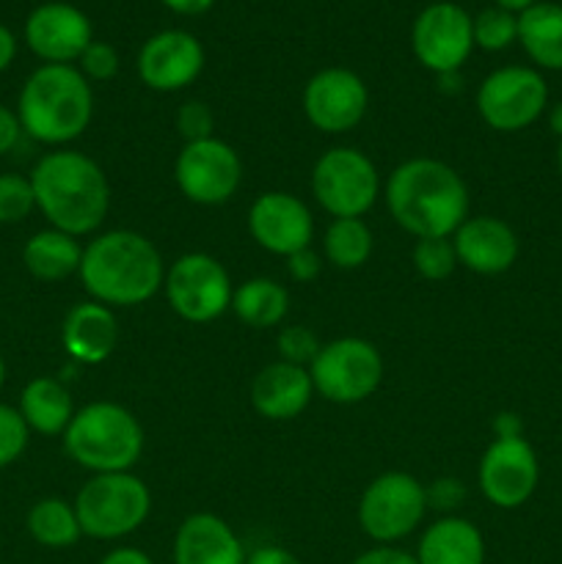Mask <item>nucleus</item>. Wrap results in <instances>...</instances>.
Segmentation results:
<instances>
[{"mask_svg":"<svg viewBox=\"0 0 562 564\" xmlns=\"http://www.w3.org/2000/svg\"><path fill=\"white\" fill-rule=\"evenodd\" d=\"M419 564H485V540L472 521L446 516L424 529L417 549Z\"/></svg>","mask_w":562,"mask_h":564,"instance_id":"obj_23","label":"nucleus"},{"mask_svg":"<svg viewBox=\"0 0 562 564\" xmlns=\"http://www.w3.org/2000/svg\"><path fill=\"white\" fill-rule=\"evenodd\" d=\"M36 209L50 229L72 237L94 235L110 209V185L97 160L75 149L47 152L31 171Z\"/></svg>","mask_w":562,"mask_h":564,"instance_id":"obj_2","label":"nucleus"},{"mask_svg":"<svg viewBox=\"0 0 562 564\" xmlns=\"http://www.w3.org/2000/svg\"><path fill=\"white\" fill-rule=\"evenodd\" d=\"M17 58V39L6 25H0V72L9 69Z\"/></svg>","mask_w":562,"mask_h":564,"instance_id":"obj_44","label":"nucleus"},{"mask_svg":"<svg viewBox=\"0 0 562 564\" xmlns=\"http://www.w3.org/2000/svg\"><path fill=\"white\" fill-rule=\"evenodd\" d=\"M17 411L25 419L28 430L39 435H64L75 416V402L69 389L55 378H36L22 389Z\"/></svg>","mask_w":562,"mask_h":564,"instance_id":"obj_25","label":"nucleus"},{"mask_svg":"<svg viewBox=\"0 0 562 564\" xmlns=\"http://www.w3.org/2000/svg\"><path fill=\"white\" fill-rule=\"evenodd\" d=\"M518 44L538 69L562 72V6L538 0L518 14Z\"/></svg>","mask_w":562,"mask_h":564,"instance_id":"obj_24","label":"nucleus"},{"mask_svg":"<svg viewBox=\"0 0 562 564\" xmlns=\"http://www.w3.org/2000/svg\"><path fill=\"white\" fill-rule=\"evenodd\" d=\"M411 50L433 75L461 72L474 50L472 14L452 0L424 6L411 28Z\"/></svg>","mask_w":562,"mask_h":564,"instance_id":"obj_12","label":"nucleus"},{"mask_svg":"<svg viewBox=\"0 0 562 564\" xmlns=\"http://www.w3.org/2000/svg\"><path fill=\"white\" fill-rule=\"evenodd\" d=\"M165 9L176 11V14H204L215 6V0H160Z\"/></svg>","mask_w":562,"mask_h":564,"instance_id":"obj_43","label":"nucleus"},{"mask_svg":"<svg viewBox=\"0 0 562 564\" xmlns=\"http://www.w3.org/2000/svg\"><path fill=\"white\" fill-rule=\"evenodd\" d=\"M25 527H28V534H31L39 545L53 551L69 549V545H75L77 540L83 538L75 505L58 499V496L39 499L36 505L28 510Z\"/></svg>","mask_w":562,"mask_h":564,"instance_id":"obj_28","label":"nucleus"},{"mask_svg":"<svg viewBox=\"0 0 562 564\" xmlns=\"http://www.w3.org/2000/svg\"><path fill=\"white\" fill-rule=\"evenodd\" d=\"M479 490L499 510H516L532 499L540 479L538 455L523 435L496 438L477 468Z\"/></svg>","mask_w":562,"mask_h":564,"instance_id":"obj_14","label":"nucleus"},{"mask_svg":"<svg viewBox=\"0 0 562 564\" xmlns=\"http://www.w3.org/2000/svg\"><path fill=\"white\" fill-rule=\"evenodd\" d=\"M182 196L202 207H218L237 193L242 182L240 154L220 138L185 143L174 163Z\"/></svg>","mask_w":562,"mask_h":564,"instance_id":"obj_13","label":"nucleus"},{"mask_svg":"<svg viewBox=\"0 0 562 564\" xmlns=\"http://www.w3.org/2000/svg\"><path fill=\"white\" fill-rule=\"evenodd\" d=\"M72 505L86 538L119 540L143 527L152 512V494L130 471L94 474Z\"/></svg>","mask_w":562,"mask_h":564,"instance_id":"obj_6","label":"nucleus"},{"mask_svg":"<svg viewBox=\"0 0 562 564\" xmlns=\"http://www.w3.org/2000/svg\"><path fill=\"white\" fill-rule=\"evenodd\" d=\"M176 130L185 138V143L207 141V138H215V113L207 102L191 99L176 110Z\"/></svg>","mask_w":562,"mask_h":564,"instance_id":"obj_35","label":"nucleus"},{"mask_svg":"<svg viewBox=\"0 0 562 564\" xmlns=\"http://www.w3.org/2000/svg\"><path fill=\"white\" fill-rule=\"evenodd\" d=\"M231 312L248 328H275L290 312V295L273 279H248L231 295Z\"/></svg>","mask_w":562,"mask_h":564,"instance_id":"obj_27","label":"nucleus"},{"mask_svg":"<svg viewBox=\"0 0 562 564\" xmlns=\"http://www.w3.org/2000/svg\"><path fill=\"white\" fill-rule=\"evenodd\" d=\"M25 42L44 64H75L94 42L91 20L72 3H42L28 14Z\"/></svg>","mask_w":562,"mask_h":564,"instance_id":"obj_18","label":"nucleus"},{"mask_svg":"<svg viewBox=\"0 0 562 564\" xmlns=\"http://www.w3.org/2000/svg\"><path fill=\"white\" fill-rule=\"evenodd\" d=\"M314 394L336 405H356L372 397L383 380V358L378 347L358 336H342L320 347L309 364Z\"/></svg>","mask_w":562,"mask_h":564,"instance_id":"obj_7","label":"nucleus"},{"mask_svg":"<svg viewBox=\"0 0 562 564\" xmlns=\"http://www.w3.org/2000/svg\"><path fill=\"white\" fill-rule=\"evenodd\" d=\"M22 135H25V132H22L20 119H17V110L0 105V158L9 154Z\"/></svg>","mask_w":562,"mask_h":564,"instance_id":"obj_40","label":"nucleus"},{"mask_svg":"<svg viewBox=\"0 0 562 564\" xmlns=\"http://www.w3.org/2000/svg\"><path fill=\"white\" fill-rule=\"evenodd\" d=\"M549 86L532 66H501L483 80L477 91V113L490 130L518 132L545 113Z\"/></svg>","mask_w":562,"mask_h":564,"instance_id":"obj_10","label":"nucleus"},{"mask_svg":"<svg viewBox=\"0 0 562 564\" xmlns=\"http://www.w3.org/2000/svg\"><path fill=\"white\" fill-rule=\"evenodd\" d=\"M246 564H301V560L281 545H259L246 556Z\"/></svg>","mask_w":562,"mask_h":564,"instance_id":"obj_41","label":"nucleus"},{"mask_svg":"<svg viewBox=\"0 0 562 564\" xmlns=\"http://www.w3.org/2000/svg\"><path fill=\"white\" fill-rule=\"evenodd\" d=\"M353 564H419L417 556L408 554V551L391 549V545H378V549H369L364 554H358Z\"/></svg>","mask_w":562,"mask_h":564,"instance_id":"obj_39","label":"nucleus"},{"mask_svg":"<svg viewBox=\"0 0 562 564\" xmlns=\"http://www.w3.org/2000/svg\"><path fill=\"white\" fill-rule=\"evenodd\" d=\"M83 262V246L77 237L66 235L58 229H44L36 231L31 240L22 248V264L28 273L36 281H64L80 270Z\"/></svg>","mask_w":562,"mask_h":564,"instance_id":"obj_26","label":"nucleus"},{"mask_svg":"<svg viewBox=\"0 0 562 564\" xmlns=\"http://www.w3.org/2000/svg\"><path fill=\"white\" fill-rule=\"evenodd\" d=\"M64 449L91 474L130 471L143 455V427L119 402H88L64 430Z\"/></svg>","mask_w":562,"mask_h":564,"instance_id":"obj_5","label":"nucleus"},{"mask_svg":"<svg viewBox=\"0 0 562 564\" xmlns=\"http://www.w3.org/2000/svg\"><path fill=\"white\" fill-rule=\"evenodd\" d=\"M119 64L121 61L114 44L91 42L86 47V53L80 55V61H77V69L83 72V77H86L88 83L91 80L105 83V80H114L116 72H119Z\"/></svg>","mask_w":562,"mask_h":564,"instance_id":"obj_36","label":"nucleus"},{"mask_svg":"<svg viewBox=\"0 0 562 564\" xmlns=\"http://www.w3.org/2000/svg\"><path fill=\"white\" fill-rule=\"evenodd\" d=\"M116 341H119L116 314L97 301L72 306L64 325H61V345H64V350L77 364H86V367L108 361L110 352L116 350Z\"/></svg>","mask_w":562,"mask_h":564,"instance_id":"obj_22","label":"nucleus"},{"mask_svg":"<svg viewBox=\"0 0 562 564\" xmlns=\"http://www.w3.org/2000/svg\"><path fill=\"white\" fill-rule=\"evenodd\" d=\"M36 209V196L28 176L0 174V224H22Z\"/></svg>","mask_w":562,"mask_h":564,"instance_id":"obj_32","label":"nucleus"},{"mask_svg":"<svg viewBox=\"0 0 562 564\" xmlns=\"http://www.w3.org/2000/svg\"><path fill=\"white\" fill-rule=\"evenodd\" d=\"M3 383H6V361L3 356H0V389H3Z\"/></svg>","mask_w":562,"mask_h":564,"instance_id":"obj_47","label":"nucleus"},{"mask_svg":"<svg viewBox=\"0 0 562 564\" xmlns=\"http://www.w3.org/2000/svg\"><path fill=\"white\" fill-rule=\"evenodd\" d=\"M91 116V83L75 64H42L22 83L17 119L22 132L44 147H64L80 138Z\"/></svg>","mask_w":562,"mask_h":564,"instance_id":"obj_4","label":"nucleus"},{"mask_svg":"<svg viewBox=\"0 0 562 564\" xmlns=\"http://www.w3.org/2000/svg\"><path fill=\"white\" fill-rule=\"evenodd\" d=\"M163 290L171 308L187 323H213L226 308H231V295H235L224 264L202 251L182 253L165 270Z\"/></svg>","mask_w":562,"mask_h":564,"instance_id":"obj_11","label":"nucleus"},{"mask_svg":"<svg viewBox=\"0 0 562 564\" xmlns=\"http://www.w3.org/2000/svg\"><path fill=\"white\" fill-rule=\"evenodd\" d=\"M99 564H154L152 556L143 554L141 549H114L105 554Z\"/></svg>","mask_w":562,"mask_h":564,"instance_id":"obj_42","label":"nucleus"},{"mask_svg":"<svg viewBox=\"0 0 562 564\" xmlns=\"http://www.w3.org/2000/svg\"><path fill=\"white\" fill-rule=\"evenodd\" d=\"M312 193L334 218H364L380 196L378 169L358 149H328L312 169Z\"/></svg>","mask_w":562,"mask_h":564,"instance_id":"obj_9","label":"nucleus"},{"mask_svg":"<svg viewBox=\"0 0 562 564\" xmlns=\"http://www.w3.org/2000/svg\"><path fill=\"white\" fill-rule=\"evenodd\" d=\"M136 69L152 91H182L202 75L204 47L187 31H160L141 44Z\"/></svg>","mask_w":562,"mask_h":564,"instance_id":"obj_17","label":"nucleus"},{"mask_svg":"<svg viewBox=\"0 0 562 564\" xmlns=\"http://www.w3.org/2000/svg\"><path fill=\"white\" fill-rule=\"evenodd\" d=\"M534 3H538V0H494V6L510 11V14H521V11H527L529 6H534Z\"/></svg>","mask_w":562,"mask_h":564,"instance_id":"obj_45","label":"nucleus"},{"mask_svg":"<svg viewBox=\"0 0 562 564\" xmlns=\"http://www.w3.org/2000/svg\"><path fill=\"white\" fill-rule=\"evenodd\" d=\"M411 259L417 273L428 281L450 279L457 268V253L455 246H452V237H428V240H417Z\"/></svg>","mask_w":562,"mask_h":564,"instance_id":"obj_31","label":"nucleus"},{"mask_svg":"<svg viewBox=\"0 0 562 564\" xmlns=\"http://www.w3.org/2000/svg\"><path fill=\"white\" fill-rule=\"evenodd\" d=\"M77 275L91 301L102 306H141L163 290L165 264L147 235L110 229L83 248Z\"/></svg>","mask_w":562,"mask_h":564,"instance_id":"obj_3","label":"nucleus"},{"mask_svg":"<svg viewBox=\"0 0 562 564\" xmlns=\"http://www.w3.org/2000/svg\"><path fill=\"white\" fill-rule=\"evenodd\" d=\"M549 124H551V130H554V135H560V138H562V102H560V105H554V108H551V113H549Z\"/></svg>","mask_w":562,"mask_h":564,"instance_id":"obj_46","label":"nucleus"},{"mask_svg":"<svg viewBox=\"0 0 562 564\" xmlns=\"http://www.w3.org/2000/svg\"><path fill=\"white\" fill-rule=\"evenodd\" d=\"M428 512V488L406 471H386L367 485L358 501V527L378 545L413 534Z\"/></svg>","mask_w":562,"mask_h":564,"instance_id":"obj_8","label":"nucleus"},{"mask_svg":"<svg viewBox=\"0 0 562 564\" xmlns=\"http://www.w3.org/2000/svg\"><path fill=\"white\" fill-rule=\"evenodd\" d=\"M235 529L213 512H193L174 538V564H246Z\"/></svg>","mask_w":562,"mask_h":564,"instance_id":"obj_21","label":"nucleus"},{"mask_svg":"<svg viewBox=\"0 0 562 564\" xmlns=\"http://www.w3.org/2000/svg\"><path fill=\"white\" fill-rule=\"evenodd\" d=\"M314 397L312 375L306 367L273 361L253 378L251 405L268 422H290L301 416Z\"/></svg>","mask_w":562,"mask_h":564,"instance_id":"obj_20","label":"nucleus"},{"mask_svg":"<svg viewBox=\"0 0 562 564\" xmlns=\"http://www.w3.org/2000/svg\"><path fill=\"white\" fill-rule=\"evenodd\" d=\"M248 231L253 242L275 257H292L312 248L314 218L306 204L284 191L262 193L248 209Z\"/></svg>","mask_w":562,"mask_h":564,"instance_id":"obj_16","label":"nucleus"},{"mask_svg":"<svg viewBox=\"0 0 562 564\" xmlns=\"http://www.w3.org/2000/svg\"><path fill=\"white\" fill-rule=\"evenodd\" d=\"M31 441V430H28L25 419L17 408L0 402V468H9L22 457Z\"/></svg>","mask_w":562,"mask_h":564,"instance_id":"obj_33","label":"nucleus"},{"mask_svg":"<svg viewBox=\"0 0 562 564\" xmlns=\"http://www.w3.org/2000/svg\"><path fill=\"white\" fill-rule=\"evenodd\" d=\"M556 169H560V176H562V138H560V147H556Z\"/></svg>","mask_w":562,"mask_h":564,"instance_id":"obj_48","label":"nucleus"},{"mask_svg":"<svg viewBox=\"0 0 562 564\" xmlns=\"http://www.w3.org/2000/svg\"><path fill=\"white\" fill-rule=\"evenodd\" d=\"M466 496L463 485H457V479H439L433 488L428 490V507H439V510H450V507H457Z\"/></svg>","mask_w":562,"mask_h":564,"instance_id":"obj_38","label":"nucleus"},{"mask_svg":"<svg viewBox=\"0 0 562 564\" xmlns=\"http://www.w3.org/2000/svg\"><path fill=\"white\" fill-rule=\"evenodd\" d=\"M369 108V91L361 77L345 66H328L312 75L303 88V113L320 132L339 135L361 124Z\"/></svg>","mask_w":562,"mask_h":564,"instance_id":"obj_15","label":"nucleus"},{"mask_svg":"<svg viewBox=\"0 0 562 564\" xmlns=\"http://www.w3.org/2000/svg\"><path fill=\"white\" fill-rule=\"evenodd\" d=\"M275 347H279V361L295 364V367H306L317 358L320 352V339L312 328H303V325H290L279 334L275 339Z\"/></svg>","mask_w":562,"mask_h":564,"instance_id":"obj_34","label":"nucleus"},{"mask_svg":"<svg viewBox=\"0 0 562 564\" xmlns=\"http://www.w3.org/2000/svg\"><path fill=\"white\" fill-rule=\"evenodd\" d=\"M372 246V229L364 224V218H334L325 229V259L339 270L364 268Z\"/></svg>","mask_w":562,"mask_h":564,"instance_id":"obj_29","label":"nucleus"},{"mask_svg":"<svg viewBox=\"0 0 562 564\" xmlns=\"http://www.w3.org/2000/svg\"><path fill=\"white\" fill-rule=\"evenodd\" d=\"M474 31V47L485 50V53H501L518 42V14L499 9V6H488L472 17Z\"/></svg>","mask_w":562,"mask_h":564,"instance_id":"obj_30","label":"nucleus"},{"mask_svg":"<svg viewBox=\"0 0 562 564\" xmlns=\"http://www.w3.org/2000/svg\"><path fill=\"white\" fill-rule=\"evenodd\" d=\"M383 196L397 226L417 240L452 237L468 218L466 182L435 158H413L397 165Z\"/></svg>","mask_w":562,"mask_h":564,"instance_id":"obj_1","label":"nucleus"},{"mask_svg":"<svg viewBox=\"0 0 562 564\" xmlns=\"http://www.w3.org/2000/svg\"><path fill=\"white\" fill-rule=\"evenodd\" d=\"M457 264L477 275H499L516 264L518 237L510 224L494 215L466 218L452 235Z\"/></svg>","mask_w":562,"mask_h":564,"instance_id":"obj_19","label":"nucleus"},{"mask_svg":"<svg viewBox=\"0 0 562 564\" xmlns=\"http://www.w3.org/2000/svg\"><path fill=\"white\" fill-rule=\"evenodd\" d=\"M287 270H290V275L295 281L309 284V281L317 279L320 270H323V259H320V253L312 251V248H303V251H295L292 257H287Z\"/></svg>","mask_w":562,"mask_h":564,"instance_id":"obj_37","label":"nucleus"}]
</instances>
